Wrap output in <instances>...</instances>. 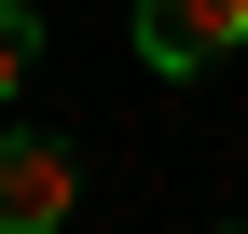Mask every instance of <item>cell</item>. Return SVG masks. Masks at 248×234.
Returning a JSON list of instances; mask_svg holds the SVG:
<instances>
[{
  "instance_id": "1",
  "label": "cell",
  "mask_w": 248,
  "mask_h": 234,
  "mask_svg": "<svg viewBox=\"0 0 248 234\" xmlns=\"http://www.w3.org/2000/svg\"><path fill=\"white\" fill-rule=\"evenodd\" d=\"M234 42H248V0H138V69H166V83L221 69Z\"/></svg>"
},
{
  "instance_id": "3",
  "label": "cell",
  "mask_w": 248,
  "mask_h": 234,
  "mask_svg": "<svg viewBox=\"0 0 248 234\" xmlns=\"http://www.w3.org/2000/svg\"><path fill=\"white\" fill-rule=\"evenodd\" d=\"M28 69H42V14L0 0V97H28Z\"/></svg>"
},
{
  "instance_id": "2",
  "label": "cell",
  "mask_w": 248,
  "mask_h": 234,
  "mask_svg": "<svg viewBox=\"0 0 248 234\" xmlns=\"http://www.w3.org/2000/svg\"><path fill=\"white\" fill-rule=\"evenodd\" d=\"M69 207H83L69 138H0V234H55Z\"/></svg>"
}]
</instances>
